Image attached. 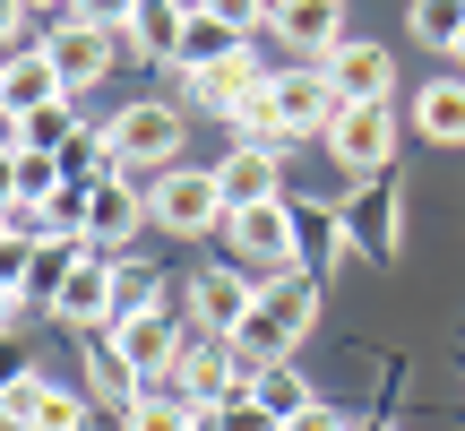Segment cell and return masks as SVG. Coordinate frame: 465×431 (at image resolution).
<instances>
[{"mask_svg": "<svg viewBox=\"0 0 465 431\" xmlns=\"http://www.w3.org/2000/svg\"><path fill=\"white\" fill-rule=\"evenodd\" d=\"M250 397H259V406H267V415H276V423H293L302 406H319V397H311V380H302V363H293V354H284V363H259V371H250Z\"/></svg>", "mask_w": 465, "mask_h": 431, "instance_id": "22", "label": "cell"}, {"mask_svg": "<svg viewBox=\"0 0 465 431\" xmlns=\"http://www.w3.org/2000/svg\"><path fill=\"white\" fill-rule=\"evenodd\" d=\"M173 388H182L199 415H224L232 397H250V363L224 346V336H190L182 363H173Z\"/></svg>", "mask_w": 465, "mask_h": 431, "instance_id": "4", "label": "cell"}, {"mask_svg": "<svg viewBox=\"0 0 465 431\" xmlns=\"http://www.w3.org/2000/svg\"><path fill=\"white\" fill-rule=\"evenodd\" d=\"M216 190H224V207H232V216L284 199V155H276V147H232L224 165H216Z\"/></svg>", "mask_w": 465, "mask_h": 431, "instance_id": "14", "label": "cell"}, {"mask_svg": "<svg viewBox=\"0 0 465 431\" xmlns=\"http://www.w3.org/2000/svg\"><path fill=\"white\" fill-rule=\"evenodd\" d=\"M345 233L371 259H397V182H388V173H371V190L345 207Z\"/></svg>", "mask_w": 465, "mask_h": 431, "instance_id": "19", "label": "cell"}, {"mask_svg": "<svg viewBox=\"0 0 465 431\" xmlns=\"http://www.w3.org/2000/svg\"><path fill=\"white\" fill-rule=\"evenodd\" d=\"M173 9H182V17H199V9H207V0H173Z\"/></svg>", "mask_w": 465, "mask_h": 431, "instance_id": "41", "label": "cell"}, {"mask_svg": "<svg viewBox=\"0 0 465 431\" xmlns=\"http://www.w3.org/2000/svg\"><path fill=\"white\" fill-rule=\"evenodd\" d=\"M138 9H147V0H69V17H86V26H104V35H130Z\"/></svg>", "mask_w": 465, "mask_h": 431, "instance_id": "33", "label": "cell"}, {"mask_svg": "<svg viewBox=\"0 0 465 431\" xmlns=\"http://www.w3.org/2000/svg\"><path fill=\"white\" fill-rule=\"evenodd\" d=\"M224 242L242 250V267H259V285L267 276H302V267H293V199H267V207L224 216Z\"/></svg>", "mask_w": 465, "mask_h": 431, "instance_id": "6", "label": "cell"}, {"mask_svg": "<svg viewBox=\"0 0 465 431\" xmlns=\"http://www.w3.org/2000/svg\"><path fill=\"white\" fill-rule=\"evenodd\" d=\"M414 35H422V44H440V52H457V35H465V0H414Z\"/></svg>", "mask_w": 465, "mask_h": 431, "instance_id": "28", "label": "cell"}, {"mask_svg": "<svg viewBox=\"0 0 465 431\" xmlns=\"http://www.w3.org/2000/svg\"><path fill=\"white\" fill-rule=\"evenodd\" d=\"M182 346H190V336H182V319H173V311H147V319H121V328H113V354L138 371V380H173Z\"/></svg>", "mask_w": 465, "mask_h": 431, "instance_id": "8", "label": "cell"}, {"mask_svg": "<svg viewBox=\"0 0 465 431\" xmlns=\"http://www.w3.org/2000/svg\"><path fill=\"white\" fill-rule=\"evenodd\" d=\"M113 267L121 259H104V250H86L78 267L61 276V294H52V311L69 319V328H113Z\"/></svg>", "mask_w": 465, "mask_h": 431, "instance_id": "12", "label": "cell"}, {"mask_svg": "<svg viewBox=\"0 0 465 431\" xmlns=\"http://www.w3.org/2000/svg\"><path fill=\"white\" fill-rule=\"evenodd\" d=\"M26 431H95V406L69 397V388H44V406H35V423H26Z\"/></svg>", "mask_w": 465, "mask_h": 431, "instance_id": "29", "label": "cell"}, {"mask_svg": "<svg viewBox=\"0 0 465 431\" xmlns=\"http://www.w3.org/2000/svg\"><path fill=\"white\" fill-rule=\"evenodd\" d=\"M44 52H52V69H61V86H69V95H78V86H95L104 69H113V35H104V26H86V17H61Z\"/></svg>", "mask_w": 465, "mask_h": 431, "instance_id": "15", "label": "cell"}, {"mask_svg": "<svg viewBox=\"0 0 465 431\" xmlns=\"http://www.w3.org/2000/svg\"><path fill=\"white\" fill-rule=\"evenodd\" d=\"M311 328H319V285H311V276H267L259 302H250V319L224 336V346L259 371V363H284V354H293Z\"/></svg>", "mask_w": 465, "mask_h": 431, "instance_id": "1", "label": "cell"}, {"mask_svg": "<svg viewBox=\"0 0 465 431\" xmlns=\"http://www.w3.org/2000/svg\"><path fill=\"white\" fill-rule=\"evenodd\" d=\"M130 35H138V52H147V61H182V9H173V0H147Z\"/></svg>", "mask_w": 465, "mask_h": 431, "instance_id": "25", "label": "cell"}, {"mask_svg": "<svg viewBox=\"0 0 465 431\" xmlns=\"http://www.w3.org/2000/svg\"><path fill=\"white\" fill-rule=\"evenodd\" d=\"M52 190H61V155H35V147H17V199H26V207H44Z\"/></svg>", "mask_w": 465, "mask_h": 431, "instance_id": "30", "label": "cell"}, {"mask_svg": "<svg viewBox=\"0 0 465 431\" xmlns=\"http://www.w3.org/2000/svg\"><path fill=\"white\" fill-rule=\"evenodd\" d=\"M267 78H276V69H267L259 52L242 44V52H232V61L199 69V78H190V95H199L207 113H224V121H232V113H242V104H259V95H267Z\"/></svg>", "mask_w": 465, "mask_h": 431, "instance_id": "13", "label": "cell"}, {"mask_svg": "<svg viewBox=\"0 0 465 431\" xmlns=\"http://www.w3.org/2000/svg\"><path fill=\"white\" fill-rule=\"evenodd\" d=\"M61 95H69V86H61V69H52L44 44L0 61V121H26V113H44V104H61Z\"/></svg>", "mask_w": 465, "mask_h": 431, "instance_id": "11", "label": "cell"}, {"mask_svg": "<svg viewBox=\"0 0 465 431\" xmlns=\"http://www.w3.org/2000/svg\"><path fill=\"white\" fill-rule=\"evenodd\" d=\"M44 388H52L44 371H17V380L0 388V423H9V431H26V423H35V406H44Z\"/></svg>", "mask_w": 465, "mask_h": 431, "instance_id": "32", "label": "cell"}, {"mask_svg": "<svg viewBox=\"0 0 465 431\" xmlns=\"http://www.w3.org/2000/svg\"><path fill=\"white\" fill-rule=\"evenodd\" d=\"M250 44V35L242 26H224V17H182V61H173V69H182V78H199V69H216V61H232V52H242Z\"/></svg>", "mask_w": 465, "mask_h": 431, "instance_id": "21", "label": "cell"}, {"mask_svg": "<svg viewBox=\"0 0 465 431\" xmlns=\"http://www.w3.org/2000/svg\"><path fill=\"white\" fill-rule=\"evenodd\" d=\"M78 130H86V121L69 113V95H61V104H44V113H26V121H9V138H17V147H35V155H61Z\"/></svg>", "mask_w": 465, "mask_h": 431, "instance_id": "24", "label": "cell"}, {"mask_svg": "<svg viewBox=\"0 0 465 431\" xmlns=\"http://www.w3.org/2000/svg\"><path fill=\"white\" fill-rule=\"evenodd\" d=\"M138 216H147V199H138V173H104V182L86 190V242H95V250L130 242Z\"/></svg>", "mask_w": 465, "mask_h": 431, "instance_id": "16", "label": "cell"}, {"mask_svg": "<svg viewBox=\"0 0 465 431\" xmlns=\"http://www.w3.org/2000/svg\"><path fill=\"white\" fill-rule=\"evenodd\" d=\"M26 267H35V242L0 233V294H26Z\"/></svg>", "mask_w": 465, "mask_h": 431, "instance_id": "35", "label": "cell"}, {"mask_svg": "<svg viewBox=\"0 0 465 431\" xmlns=\"http://www.w3.org/2000/svg\"><path fill=\"white\" fill-rule=\"evenodd\" d=\"M284 431H362V423H345V415H336V406H302V415L284 423Z\"/></svg>", "mask_w": 465, "mask_h": 431, "instance_id": "37", "label": "cell"}, {"mask_svg": "<svg viewBox=\"0 0 465 431\" xmlns=\"http://www.w3.org/2000/svg\"><path fill=\"white\" fill-rule=\"evenodd\" d=\"M224 190H216V165H164L147 190V225L155 233H182V242H199V233H224Z\"/></svg>", "mask_w": 465, "mask_h": 431, "instance_id": "2", "label": "cell"}, {"mask_svg": "<svg viewBox=\"0 0 465 431\" xmlns=\"http://www.w3.org/2000/svg\"><path fill=\"white\" fill-rule=\"evenodd\" d=\"M26 9H69V0H26Z\"/></svg>", "mask_w": 465, "mask_h": 431, "instance_id": "42", "label": "cell"}, {"mask_svg": "<svg viewBox=\"0 0 465 431\" xmlns=\"http://www.w3.org/2000/svg\"><path fill=\"white\" fill-rule=\"evenodd\" d=\"M9 207H17V138L0 130V216H9Z\"/></svg>", "mask_w": 465, "mask_h": 431, "instance_id": "38", "label": "cell"}, {"mask_svg": "<svg viewBox=\"0 0 465 431\" xmlns=\"http://www.w3.org/2000/svg\"><path fill=\"white\" fill-rule=\"evenodd\" d=\"M86 388H95V397H104V406H121V415H130V406H138V397H147V380H138V371H130V363H121V354H113V346H104V354H95V363H86Z\"/></svg>", "mask_w": 465, "mask_h": 431, "instance_id": "26", "label": "cell"}, {"mask_svg": "<svg viewBox=\"0 0 465 431\" xmlns=\"http://www.w3.org/2000/svg\"><path fill=\"white\" fill-rule=\"evenodd\" d=\"M362 431H380V423H362Z\"/></svg>", "mask_w": 465, "mask_h": 431, "instance_id": "44", "label": "cell"}, {"mask_svg": "<svg viewBox=\"0 0 465 431\" xmlns=\"http://www.w3.org/2000/svg\"><path fill=\"white\" fill-rule=\"evenodd\" d=\"M328 155L345 173H388V155H397V104H336L328 130Z\"/></svg>", "mask_w": 465, "mask_h": 431, "instance_id": "5", "label": "cell"}, {"mask_svg": "<svg viewBox=\"0 0 465 431\" xmlns=\"http://www.w3.org/2000/svg\"><path fill=\"white\" fill-rule=\"evenodd\" d=\"M121 431H207V415H199V406H190L182 388L164 380V388H147V397L121 415Z\"/></svg>", "mask_w": 465, "mask_h": 431, "instance_id": "23", "label": "cell"}, {"mask_svg": "<svg viewBox=\"0 0 465 431\" xmlns=\"http://www.w3.org/2000/svg\"><path fill=\"white\" fill-rule=\"evenodd\" d=\"M0 233H9V225H0Z\"/></svg>", "mask_w": 465, "mask_h": 431, "instance_id": "47", "label": "cell"}, {"mask_svg": "<svg viewBox=\"0 0 465 431\" xmlns=\"http://www.w3.org/2000/svg\"><path fill=\"white\" fill-rule=\"evenodd\" d=\"M232 130H242V147H276V155L293 147V138H284V121H276V104H267V95H259V104H242V113H232Z\"/></svg>", "mask_w": 465, "mask_h": 431, "instance_id": "31", "label": "cell"}, {"mask_svg": "<svg viewBox=\"0 0 465 431\" xmlns=\"http://www.w3.org/2000/svg\"><path fill=\"white\" fill-rule=\"evenodd\" d=\"M457 61H465V35H457Z\"/></svg>", "mask_w": 465, "mask_h": 431, "instance_id": "43", "label": "cell"}, {"mask_svg": "<svg viewBox=\"0 0 465 431\" xmlns=\"http://www.w3.org/2000/svg\"><path fill=\"white\" fill-rule=\"evenodd\" d=\"M147 311H164L155 267H113V328H121V319H147Z\"/></svg>", "mask_w": 465, "mask_h": 431, "instance_id": "27", "label": "cell"}, {"mask_svg": "<svg viewBox=\"0 0 465 431\" xmlns=\"http://www.w3.org/2000/svg\"><path fill=\"white\" fill-rule=\"evenodd\" d=\"M414 130L431 147H465V78H431L414 95Z\"/></svg>", "mask_w": 465, "mask_h": 431, "instance_id": "20", "label": "cell"}, {"mask_svg": "<svg viewBox=\"0 0 465 431\" xmlns=\"http://www.w3.org/2000/svg\"><path fill=\"white\" fill-rule=\"evenodd\" d=\"M17 371H26V346H17V336H9V328H0V388H9V380H17Z\"/></svg>", "mask_w": 465, "mask_h": 431, "instance_id": "39", "label": "cell"}, {"mask_svg": "<svg viewBox=\"0 0 465 431\" xmlns=\"http://www.w3.org/2000/svg\"><path fill=\"white\" fill-rule=\"evenodd\" d=\"M17 17H26V0H0V44L17 35Z\"/></svg>", "mask_w": 465, "mask_h": 431, "instance_id": "40", "label": "cell"}, {"mask_svg": "<svg viewBox=\"0 0 465 431\" xmlns=\"http://www.w3.org/2000/svg\"><path fill=\"white\" fill-rule=\"evenodd\" d=\"M0 130H9V121H0Z\"/></svg>", "mask_w": 465, "mask_h": 431, "instance_id": "45", "label": "cell"}, {"mask_svg": "<svg viewBox=\"0 0 465 431\" xmlns=\"http://www.w3.org/2000/svg\"><path fill=\"white\" fill-rule=\"evenodd\" d=\"M319 69L336 78V104H388V86H397V52L388 44H336Z\"/></svg>", "mask_w": 465, "mask_h": 431, "instance_id": "9", "label": "cell"}, {"mask_svg": "<svg viewBox=\"0 0 465 431\" xmlns=\"http://www.w3.org/2000/svg\"><path fill=\"white\" fill-rule=\"evenodd\" d=\"M267 26H276L293 52L328 61V52L345 44V0H276V17H267Z\"/></svg>", "mask_w": 465, "mask_h": 431, "instance_id": "17", "label": "cell"}, {"mask_svg": "<svg viewBox=\"0 0 465 431\" xmlns=\"http://www.w3.org/2000/svg\"><path fill=\"white\" fill-rule=\"evenodd\" d=\"M207 17H224V26H267V17H276V0H207Z\"/></svg>", "mask_w": 465, "mask_h": 431, "instance_id": "36", "label": "cell"}, {"mask_svg": "<svg viewBox=\"0 0 465 431\" xmlns=\"http://www.w3.org/2000/svg\"><path fill=\"white\" fill-rule=\"evenodd\" d=\"M250 302H259V285L232 276V267H207V276H190V311H199L207 336H232L250 319Z\"/></svg>", "mask_w": 465, "mask_h": 431, "instance_id": "18", "label": "cell"}, {"mask_svg": "<svg viewBox=\"0 0 465 431\" xmlns=\"http://www.w3.org/2000/svg\"><path fill=\"white\" fill-rule=\"evenodd\" d=\"M207 431H284V423H276V415H267V406H259V397H232V406H224V415H207Z\"/></svg>", "mask_w": 465, "mask_h": 431, "instance_id": "34", "label": "cell"}, {"mask_svg": "<svg viewBox=\"0 0 465 431\" xmlns=\"http://www.w3.org/2000/svg\"><path fill=\"white\" fill-rule=\"evenodd\" d=\"M345 250H353V233H345V216L336 207H319V199H293V267L302 276H328V267H345Z\"/></svg>", "mask_w": 465, "mask_h": 431, "instance_id": "10", "label": "cell"}, {"mask_svg": "<svg viewBox=\"0 0 465 431\" xmlns=\"http://www.w3.org/2000/svg\"><path fill=\"white\" fill-rule=\"evenodd\" d=\"M190 138V113L182 104H121L104 121V147H113V173H138V165H173Z\"/></svg>", "mask_w": 465, "mask_h": 431, "instance_id": "3", "label": "cell"}, {"mask_svg": "<svg viewBox=\"0 0 465 431\" xmlns=\"http://www.w3.org/2000/svg\"><path fill=\"white\" fill-rule=\"evenodd\" d=\"M0 61H9V52H0Z\"/></svg>", "mask_w": 465, "mask_h": 431, "instance_id": "46", "label": "cell"}, {"mask_svg": "<svg viewBox=\"0 0 465 431\" xmlns=\"http://www.w3.org/2000/svg\"><path fill=\"white\" fill-rule=\"evenodd\" d=\"M267 104H276V121H284V138H311V130H328L336 121V78L328 69H276L267 78Z\"/></svg>", "mask_w": 465, "mask_h": 431, "instance_id": "7", "label": "cell"}]
</instances>
